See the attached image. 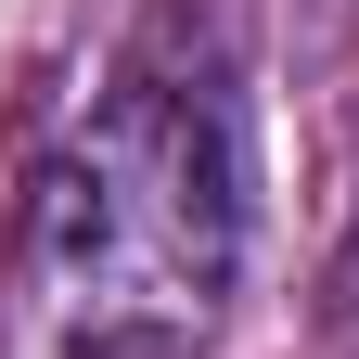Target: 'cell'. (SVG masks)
I'll use <instances>...</instances> for the list:
<instances>
[{
    "label": "cell",
    "instance_id": "cell-3",
    "mask_svg": "<svg viewBox=\"0 0 359 359\" xmlns=\"http://www.w3.org/2000/svg\"><path fill=\"white\" fill-rule=\"evenodd\" d=\"M90 359H142V346H90Z\"/></svg>",
    "mask_w": 359,
    "mask_h": 359
},
{
    "label": "cell",
    "instance_id": "cell-2",
    "mask_svg": "<svg viewBox=\"0 0 359 359\" xmlns=\"http://www.w3.org/2000/svg\"><path fill=\"white\" fill-rule=\"evenodd\" d=\"M321 308H334V334L359 346V218H346V244H334V269H321Z\"/></svg>",
    "mask_w": 359,
    "mask_h": 359
},
{
    "label": "cell",
    "instance_id": "cell-1",
    "mask_svg": "<svg viewBox=\"0 0 359 359\" xmlns=\"http://www.w3.org/2000/svg\"><path fill=\"white\" fill-rule=\"evenodd\" d=\"M244 269V116L205 65H128L90 128H65L26 180V283L52 334L167 359L231 308Z\"/></svg>",
    "mask_w": 359,
    "mask_h": 359
}]
</instances>
